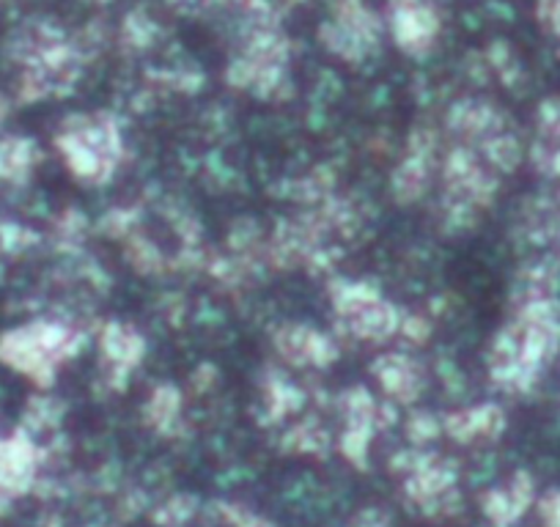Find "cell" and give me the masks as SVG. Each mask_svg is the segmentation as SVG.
<instances>
[{
    "instance_id": "6da1fadb",
    "label": "cell",
    "mask_w": 560,
    "mask_h": 527,
    "mask_svg": "<svg viewBox=\"0 0 560 527\" xmlns=\"http://www.w3.org/2000/svg\"><path fill=\"white\" fill-rule=\"evenodd\" d=\"M72 347V336L63 327L36 321V325L14 327L0 336V363L25 376L47 382L58 360L69 354Z\"/></svg>"
},
{
    "instance_id": "7a4b0ae2",
    "label": "cell",
    "mask_w": 560,
    "mask_h": 527,
    "mask_svg": "<svg viewBox=\"0 0 560 527\" xmlns=\"http://www.w3.org/2000/svg\"><path fill=\"white\" fill-rule=\"evenodd\" d=\"M322 39L343 58H363L380 39V23L363 0H341L330 23L322 28Z\"/></svg>"
},
{
    "instance_id": "3957f363",
    "label": "cell",
    "mask_w": 560,
    "mask_h": 527,
    "mask_svg": "<svg viewBox=\"0 0 560 527\" xmlns=\"http://www.w3.org/2000/svg\"><path fill=\"white\" fill-rule=\"evenodd\" d=\"M393 36L404 50H423L438 36V14L427 0H390Z\"/></svg>"
},
{
    "instance_id": "277c9868",
    "label": "cell",
    "mask_w": 560,
    "mask_h": 527,
    "mask_svg": "<svg viewBox=\"0 0 560 527\" xmlns=\"http://www.w3.org/2000/svg\"><path fill=\"white\" fill-rule=\"evenodd\" d=\"M36 163V149L28 138H0V179L18 181L31 174Z\"/></svg>"
},
{
    "instance_id": "5b68a950",
    "label": "cell",
    "mask_w": 560,
    "mask_h": 527,
    "mask_svg": "<svg viewBox=\"0 0 560 527\" xmlns=\"http://www.w3.org/2000/svg\"><path fill=\"white\" fill-rule=\"evenodd\" d=\"M124 36H127L135 47H147L154 36V23L149 17H143L140 12L129 14V17L124 20Z\"/></svg>"
},
{
    "instance_id": "8992f818",
    "label": "cell",
    "mask_w": 560,
    "mask_h": 527,
    "mask_svg": "<svg viewBox=\"0 0 560 527\" xmlns=\"http://www.w3.org/2000/svg\"><path fill=\"white\" fill-rule=\"evenodd\" d=\"M179 12H201L203 7H209V3H214V0H171Z\"/></svg>"
},
{
    "instance_id": "52a82bcc",
    "label": "cell",
    "mask_w": 560,
    "mask_h": 527,
    "mask_svg": "<svg viewBox=\"0 0 560 527\" xmlns=\"http://www.w3.org/2000/svg\"><path fill=\"white\" fill-rule=\"evenodd\" d=\"M96 3H107V0H96Z\"/></svg>"
}]
</instances>
